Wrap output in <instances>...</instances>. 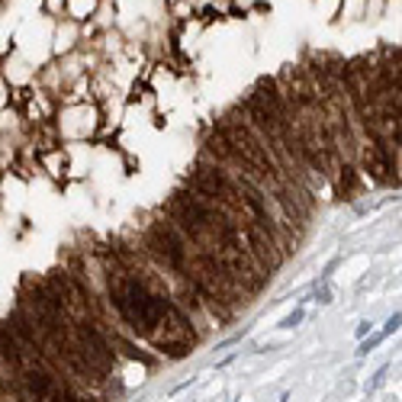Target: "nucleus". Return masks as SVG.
Returning a JSON list of instances; mask_svg holds the SVG:
<instances>
[{
    "label": "nucleus",
    "instance_id": "f257e3e1",
    "mask_svg": "<svg viewBox=\"0 0 402 402\" xmlns=\"http://www.w3.org/2000/svg\"><path fill=\"white\" fill-rule=\"evenodd\" d=\"M380 341H386V335L383 332H377V335H370V338H360V344H357V357H367L373 348H377Z\"/></svg>",
    "mask_w": 402,
    "mask_h": 402
},
{
    "label": "nucleus",
    "instance_id": "f03ea898",
    "mask_svg": "<svg viewBox=\"0 0 402 402\" xmlns=\"http://www.w3.org/2000/svg\"><path fill=\"white\" fill-rule=\"evenodd\" d=\"M302 318H306V309H302V306H296V309L290 312V316H286L283 322H280V328H286V332H290V328H296V325H299Z\"/></svg>",
    "mask_w": 402,
    "mask_h": 402
},
{
    "label": "nucleus",
    "instance_id": "7ed1b4c3",
    "mask_svg": "<svg viewBox=\"0 0 402 402\" xmlns=\"http://www.w3.org/2000/svg\"><path fill=\"white\" fill-rule=\"evenodd\" d=\"M399 322H402V316H399V312H393V316L386 318V325H383V335H386V338H389V335H396V332H399Z\"/></svg>",
    "mask_w": 402,
    "mask_h": 402
},
{
    "label": "nucleus",
    "instance_id": "20e7f679",
    "mask_svg": "<svg viewBox=\"0 0 402 402\" xmlns=\"http://www.w3.org/2000/svg\"><path fill=\"white\" fill-rule=\"evenodd\" d=\"M316 302H322V306H325V302H332V290H328V286H318L316 283Z\"/></svg>",
    "mask_w": 402,
    "mask_h": 402
},
{
    "label": "nucleus",
    "instance_id": "39448f33",
    "mask_svg": "<svg viewBox=\"0 0 402 402\" xmlns=\"http://www.w3.org/2000/svg\"><path fill=\"white\" fill-rule=\"evenodd\" d=\"M370 328H373V325H370V322H357V328H354V335H357V338H367V335H370Z\"/></svg>",
    "mask_w": 402,
    "mask_h": 402
}]
</instances>
